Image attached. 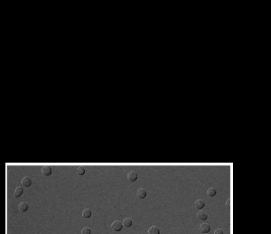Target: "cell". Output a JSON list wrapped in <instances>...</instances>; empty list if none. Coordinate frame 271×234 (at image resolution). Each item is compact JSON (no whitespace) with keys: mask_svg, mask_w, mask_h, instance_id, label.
<instances>
[{"mask_svg":"<svg viewBox=\"0 0 271 234\" xmlns=\"http://www.w3.org/2000/svg\"><path fill=\"white\" fill-rule=\"evenodd\" d=\"M122 223L120 222V221H115L112 222V224H111V229H112L114 231H119V230H121V229H122Z\"/></svg>","mask_w":271,"mask_h":234,"instance_id":"obj_1","label":"cell"},{"mask_svg":"<svg viewBox=\"0 0 271 234\" xmlns=\"http://www.w3.org/2000/svg\"><path fill=\"white\" fill-rule=\"evenodd\" d=\"M128 179L130 182H135L138 179V174L135 171H130L128 174Z\"/></svg>","mask_w":271,"mask_h":234,"instance_id":"obj_2","label":"cell"},{"mask_svg":"<svg viewBox=\"0 0 271 234\" xmlns=\"http://www.w3.org/2000/svg\"><path fill=\"white\" fill-rule=\"evenodd\" d=\"M42 173L45 176L51 175V174H52V168H51V166H49V165H44L42 168Z\"/></svg>","mask_w":271,"mask_h":234,"instance_id":"obj_3","label":"cell"},{"mask_svg":"<svg viewBox=\"0 0 271 234\" xmlns=\"http://www.w3.org/2000/svg\"><path fill=\"white\" fill-rule=\"evenodd\" d=\"M137 195L139 199H144V198L147 196V191L143 188H140L138 190V193H137Z\"/></svg>","mask_w":271,"mask_h":234,"instance_id":"obj_4","label":"cell"},{"mask_svg":"<svg viewBox=\"0 0 271 234\" xmlns=\"http://www.w3.org/2000/svg\"><path fill=\"white\" fill-rule=\"evenodd\" d=\"M21 183H22V184L25 186V187H29V186L32 184V180H31L29 177L25 176V177H24V178L22 179Z\"/></svg>","mask_w":271,"mask_h":234,"instance_id":"obj_5","label":"cell"},{"mask_svg":"<svg viewBox=\"0 0 271 234\" xmlns=\"http://www.w3.org/2000/svg\"><path fill=\"white\" fill-rule=\"evenodd\" d=\"M148 234H160V230L158 227L152 226L148 229Z\"/></svg>","mask_w":271,"mask_h":234,"instance_id":"obj_6","label":"cell"},{"mask_svg":"<svg viewBox=\"0 0 271 234\" xmlns=\"http://www.w3.org/2000/svg\"><path fill=\"white\" fill-rule=\"evenodd\" d=\"M210 230H211L210 226L208 224H206V223H203V224H202L200 226V230L202 233H208L210 231Z\"/></svg>","mask_w":271,"mask_h":234,"instance_id":"obj_7","label":"cell"},{"mask_svg":"<svg viewBox=\"0 0 271 234\" xmlns=\"http://www.w3.org/2000/svg\"><path fill=\"white\" fill-rule=\"evenodd\" d=\"M204 206H205V201H203V200L199 199L195 201V207H196L197 209H202Z\"/></svg>","mask_w":271,"mask_h":234,"instance_id":"obj_8","label":"cell"},{"mask_svg":"<svg viewBox=\"0 0 271 234\" xmlns=\"http://www.w3.org/2000/svg\"><path fill=\"white\" fill-rule=\"evenodd\" d=\"M197 218H198L199 220H202V221H205V220L208 218V216H207V214L204 212V211H199L198 213H197Z\"/></svg>","mask_w":271,"mask_h":234,"instance_id":"obj_9","label":"cell"},{"mask_svg":"<svg viewBox=\"0 0 271 234\" xmlns=\"http://www.w3.org/2000/svg\"><path fill=\"white\" fill-rule=\"evenodd\" d=\"M18 209H19V211H21L22 212H25V211H26L27 210H28V204H27L26 203H25V201H23V203H21V204H19Z\"/></svg>","mask_w":271,"mask_h":234,"instance_id":"obj_10","label":"cell"},{"mask_svg":"<svg viewBox=\"0 0 271 234\" xmlns=\"http://www.w3.org/2000/svg\"><path fill=\"white\" fill-rule=\"evenodd\" d=\"M122 225L126 227V228H130V227L132 226V221L129 219V218H126V219L123 220Z\"/></svg>","mask_w":271,"mask_h":234,"instance_id":"obj_11","label":"cell"},{"mask_svg":"<svg viewBox=\"0 0 271 234\" xmlns=\"http://www.w3.org/2000/svg\"><path fill=\"white\" fill-rule=\"evenodd\" d=\"M23 193H24V190L22 187H16V189L15 191V197H20L23 194Z\"/></svg>","mask_w":271,"mask_h":234,"instance_id":"obj_12","label":"cell"},{"mask_svg":"<svg viewBox=\"0 0 271 234\" xmlns=\"http://www.w3.org/2000/svg\"><path fill=\"white\" fill-rule=\"evenodd\" d=\"M82 216L83 218H90L91 216V211L90 209H85L82 211Z\"/></svg>","mask_w":271,"mask_h":234,"instance_id":"obj_13","label":"cell"},{"mask_svg":"<svg viewBox=\"0 0 271 234\" xmlns=\"http://www.w3.org/2000/svg\"><path fill=\"white\" fill-rule=\"evenodd\" d=\"M207 194H208V196L213 197V196L216 195V190L214 188H212V187H211V188H209L207 190Z\"/></svg>","mask_w":271,"mask_h":234,"instance_id":"obj_14","label":"cell"},{"mask_svg":"<svg viewBox=\"0 0 271 234\" xmlns=\"http://www.w3.org/2000/svg\"><path fill=\"white\" fill-rule=\"evenodd\" d=\"M77 174L79 175H83L85 174V169H84L83 166H79L77 168Z\"/></svg>","mask_w":271,"mask_h":234,"instance_id":"obj_15","label":"cell"},{"mask_svg":"<svg viewBox=\"0 0 271 234\" xmlns=\"http://www.w3.org/2000/svg\"><path fill=\"white\" fill-rule=\"evenodd\" d=\"M81 233L82 234H90V233H91V230H90V228H87V227H85V228L82 229Z\"/></svg>","mask_w":271,"mask_h":234,"instance_id":"obj_16","label":"cell"},{"mask_svg":"<svg viewBox=\"0 0 271 234\" xmlns=\"http://www.w3.org/2000/svg\"><path fill=\"white\" fill-rule=\"evenodd\" d=\"M214 234H224V232L222 229H217V230L214 231Z\"/></svg>","mask_w":271,"mask_h":234,"instance_id":"obj_17","label":"cell"},{"mask_svg":"<svg viewBox=\"0 0 271 234\" xmlns=\"http://www.w3.org/2000/svg\"><path fill=\"white\" fill-rule=\"evenodd\" d=\"M227 206H228V207H231V198H230V199H228V201H227Z\"/></svg>","mask_w":271,"mask_h":234,"instance_id":"obj_18","label":"cell"}]
</instances>
